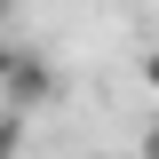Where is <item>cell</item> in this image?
I'll list each match as a JSON object with an SVG mask.
<instances>
[{
    "instance_id": "6da1fadb",
    "label": "cell",
    "mask_w": 159,
    "mask_h": 159,
    "mask_svg": "<svg viewBox=\"0 0 159 159\" xmlns=\"http://www.w3.org/2000/svg\"><path fill=\"white\" fill-rule=\"evenodd\" d=\"M64 96V72L40 48H8V80H0V103L8 111H40V103H56Z\"/></svg>"
},
{
    "instance_id": "7a4b0ae2",
    "label": "cell",
    "mask_w": 159,
    "mask_h": 159,
    "mask_svg": "<svg viewBox=\"0 0 159 159\" xmlns=\"http://www.w3.org/2000/svg\"><path fill=\"white\" fill-rule=\"evenodd\" d=\"M16 151H24V111L0 103V159H16Z\"/></svg>"
},
{
    "instance_id": "3957f363",
    "label": "cell",
    "mask_w": 159,
    "mask_h": 159,
    "mask_svg": "<svg viewBox=\"0 0 159 159\" xmlns=\"http://www.w3.org/2000/svg\"><path fill=\"white\" fill-rule=\"evenodd\" d=\"M143 80H151V96H159V48H151V56H143Z\"/></svg>"
},
{
    "instance_id": "277c9868",
    "label": "cell",
    "mask_w": 159,
    "mask_h": 159,
    "mask_svg": "<svg viewBox=\"0 0 159 159\" xmlns=\"http://www.w3.org/2000/svg\"><path fill=\"white\" fill-rule=\"evenodd\" d=\"M143 159H159V119H151V135H143Z\"/></svg>"
},
{
    "instance_id": "5b68a950",
    "label": "cell",
    "mask_w": 159,
    "mask_h": 159,
    "mask_svg": "<svg viewBox=\"0 0 159 159\" xmlns=\"http://www.w3.org/2000/svg\"><path fill=\"white\" fill-rule=\"evenodd\" d=\"M0 80H8V48H0Z\"/></svg>"
},
{
    "instance_id": "8992f818",
    "label": "cell",
    "mask_w": 159,
    "mask_h": 159,
    "mask_svg": "<svg viewBox=\"0 0 159 159\" xmlns=\"http://www.w3.org/2000/svg\"><path fill=\"white\" fill-rule=\"evenodd\" d=\"M8 8H16V0H0V16H8Z\"/></svg>"
}]
</instances>
